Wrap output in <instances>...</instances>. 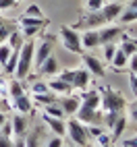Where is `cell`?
Instances as JSON below:
<instances>
[{
  "label": "cell",
  "instance_id": "cell-1",
  "mask_svg": "<svg viewBox=\"0 0 137 147\" xmlns=\"http://www.w3.org/2000/svg\"><path fill=\"white\" fill-rule=\"evenodd\" d=\"M33 50H35V40H25L17 58V68H15V79L25 81L33 68Z\"/></svg>",
  "mask_w": 137,
  "mask_h": 147
},
{
  "label": "cell",
  "instance_id": "cell-2",
  "mask_svg": "<svg viewBox=\"0 0 137 147\" xmlns=\"http://www.w3.org/2000/svg\"><path fill=\"white\" fill-rule=\"evenodd\" d=\"M127 106V100L121 91L112 87H102L100 89V110L102 112H123Z\"/></svg>",
  "mask_w": 137,
  "mask_h": 147
},
{
  "label": "cell",
  "instance_id": "cell-3",
  "mask_svg": "<svg viewBox=\"0 0 137 147\" xmlns=\"http://www.w3.org/2000/svg\"><path fill=\"white\" fill-rule=\"evenodd\" d=\"M58 37H60L64 50L73 52V54H77V56H81V54L85 52L83 46H81V31H77L75 27H66V25H62L60 31H58Z\"/></svg>",
  "mask_w": 137,
  "mask_h": 147
},
{
  "label": "cell",
  "instance_id": "cell-4",
  "mask_svg": "<svg viewBox=\"0 0 137 147\" xmlns=\"http://www.w3.org/2000/svg\"><path fill=\"white\" fill-rule=\"evenodd\" d=\"M66 135H68V141L77 147H87L90 145V135H87V126L77 120V118H71L66 122Z\"/></svg>",
  "mask_w": 137,
  "mask_h": 147
},
{
  "label": "cell",
  "instance_id": "cell-5",
  "mask_svg": "<svg viewBox=\"0 0 137 147\" xmlns=\"http://www.w3.org/2000/svg\"><path fill=\"white\" fill-rule=\"evenodd\" d=\"M42 40L35 44V50H33V64L35 68H40V64L46 60L48 56H52V48H54V42H56V37L54 35H40Z\"/></svg>",
  "mask_w": 137,
  "mask_h": 147
},
{
  "label": "cell",
  "instance_id": "cell-6",
  "mask_svg": "<svg viewBox=\"0 0 137 147\" xmlns=\"http://www.w3.org/2000/svg\"><path fill=\"white\" fill-rule=\"evenodd\" d=\"M102 25H106V21L100 11H85V15L71 27H75L77 31H85V29H100Z\"/></svg>",
  "mask_w": 137,
  "mask_h": 147
},
{
  "label": "cell",
  "instance_id": "cell-7",
  "mask_svg": "<svg viewBox=\"0 0 137 147\" xmlns=\"http://www.w3.org/2000/svg\"><path fill=\"white\" fill-rule=\"evenodd\" d=\"M81 62H83V68L92 77H98V79H102L106 75V66L104 62L100 60L98 56H92V54H81Z\"/></svg>",
  "mask_w": 137,
  "mask_h": 147
},
{
  "label": "cell",
  "instance_id": "cell-8",
  "mask_svg": "<svg viewBox=\"0 0 137 147\" xmlns=\"http://www.w3.org/2000/svg\"><path fill=\"white\" fill-rule=\"evenodd\" d=\"M98 35H100V46L104 44H110V42H119V37L123 35V27L119 25H102L98 29Z\"/></svg>",
  "mask_w": 137,
  "mask_h": 147
},
{
  "label": "cell",
  "instance_id": "cell-9",
  "mask_svg": "<svg viewBox=\"0 0 137 147\" xmlns=\"http://www.w3.org/2000/svg\"><path fill=\"white\" fill-rule=\"evenodd\" d=\"M123 11H125V4L123 2H104L102 8H100V13H102V17H104L106 23L119 21V17H121Z\"/></svg>",
  "mask_w": 137,
  "mask_h": 147
},
{
  "label": "cell",
  "instance_id": "cell-10",
  "mask_svg": "<svg viewBox=\"0 0 137 147\" xmlns=\"http://www.w3.org/2000/svg\"><path fill=\"white\" fill-rule=\"evenodd\" d=\"M90 83H92V75L85 71V68L81 66V68H75V73H73V79H71V87L73 89H87L90 87Z\"/></svg>",
  "mask_w": 137,
  "mask_h": 147
},
{
  "label": "cell",
  "instance_id": "cell-11",
  "mask_svg": "<svg viewBox=\"0 0 137 147\" xmlns=\"http://www.w3.org/2000/svg\"><path fill=\"white\" fill-rule=\"evenodd\" d=\"M44 124L52 131V135L56 137H64L66 135V118H54V116L44 114Z\"/></svg>",
  "mask_w": 137,
  "mask_h": 147
},
{
  "label": "cell",
  "instance_id": "cell-12",
  "mask_svg": "<svg viewBox=\"0 0 137 147\" xmlns=\"http://www.w3.org/2000/svg\"><path fill=\"white\" fill-rule=\"evenodd\" d=\"M79 104H81V100L79 97H75V95H62L60 100H58V106L62 108V112H64V116H75L77 114V110H79Z\"/></svg>",
  "mask_w": 137,
  "mask_h": 147
},
{
  "label": "cell",
  "instance_id": "cell-13",
  "mask_svg": "<svg viewBox=\"0 0 137 147\" xmlns=\"http://www.w3.org/2000/svg\"><path fill=\"white\" fill-rule=\"evenodd\" d=\"M11 120V126H13V137L15 135H27L29 131V116L27 114H15L13 118H8Z\"/></svg>",
  "mask_w": 137,
  "mask_h": 147
},
{
  "label": "cell",
  "instance_id": "cell-14",
  "mask_svg": "<svg viewBox=\"0 0 137 147\" xmlns=\"http://www.w3.org/2000/svg\"><path fill=\"white\" fill-rule=\"evenodd\" d=\"M81 46H83V50L100 48V35H98V29H85V31H81Z\"/></svg>",
  "mask_w": 137,
  "mask_h": 147
},
{
  "label": "cell",
  "instance_id": "cell-15",
  "mask_svg": "<svg viewBox=\"0 0 137 147\" xmlns=\"http://www.w3.org/2000/svg\"><path fill=\"white\" fill-rule=\"evenodd\" d=\"M13 102V108L19 112V114H31L33 112V102H31V97H29L27 93H23V95H19V97H15V100H11Z\"/></svg>",
  "mask_w": 137,
  "mask_h": 147
},
{
  "label": "cell",
  "instance_id": "cell-16",
  "mask_svg": "<svg viewBox=\"0 0 137 147\" xmlns=\"http://www.w3.org/2000/svg\"><path fill=\"white\" fill-rule=\"evenodd\" d=\"M48 89H50L52 93H58V95H68L73 87L68 85L66 81H62L58 75H54L52 79H50V83H48Z\"/></svg>",
  "mask_w": 137,
  "mask_h": 147
},
{
  "label": "cell",
  "instance_id": "cell-17",
  "mask_svg": "<svg viewBox=\"0 0 137 147\" xmlns=\"http://www.w3.org/2000/svg\"><path fill=\"white\" fill-rule=\"evenodd\" d=\"M119 48L127 54V56H131L133 52H137V37H131V35H121L119 37Z\"/></svg>",
  "mask_w": 137,
  "mask_h": 147
},
{
  "label": "cell",
  "instance_id": "cell-18",
  "mask_svg": "<svg viewBox=\"0 0 137 147\" xmlns=\"http://www.w3.org/2000/svg\"><path fill=\"white\" fill-rule=\"evenodd\" d=\"M48 25V21L44 23H35V25H27V27H21V33L25 40H35V37H40L42 31H44V27Z\"/></svg>",
  "mask_w": 137,
  "mask_h": 147
},
{
  "label": "cell",
  "instance_id": "cell-19",
  "mask_svg": "<svg viewBox=\"0 0 137 147\" xmlns=\"http://www.w3.org/2000/svg\"><path fill=\"white\" fill-rule=\"evenodd\" d=\"M127 62H129V56H127L123 50H121V48H119V50H116L114 52V56H112V60L108 62L112 68H114V71L116 73H119V71H125V68H127Z\"/></svg>",
  "mask_w": 137,
  "mask_h": 147
},
{
  "label": "cell",
  "instance_id": "cell-20",
  "mask_svg": "<svg viewBox=\"0 0 137 147\" xmlns=\"http://www.w3.org/2000/svg\"><path fill=\"white\" fill-rule=\"evenodd\" d=\"M40 73H42V75H48V77L58 75V60H56L54 56H48L46 60L40 64Z\"/></svg>",
  "mask_w": 137,
  "mask_h": 147
},
{
  "label": "cell",
  "instance_id": "cell-21",
  "mask_svg": "<svg viewBox=\"0 0 137 147\" xmlns=\"http://www.w3.org/2000/svg\"><path fill=\"white\" fill-rule=\"evenodd\" d=\"M44 141V129H33L29 135H25V147H42Z\"/></svg>",
  "mask_w": 137,
  "mask_h": 147
},
{
  "label": "cell",
  "instance_id": "cell-22",
  "mask_svg": "<svg viewBox=\"0 0 137 147\" xmlns=\"http://www.w3.org/2000/svg\"><path fill=\"white\" fill-rule=\"evenodd\" d=\"M31 102L35 104V106H50V104H54V102H58V97H56V93H52V91H48V93H33V97H31Z\"/></svg>",
  "mask_w": 137,
  "mask_h": 147
},
{
  "label": "cell",
  "instance_id": "cell-23",
  "mask_svg": "<svg viewBox=\"0 0 137 147\" xmlns=\"http://www.w3.org/2000/svg\"><path fill=\"white\" fill-rule=\"evenodd\" d=\"M127 120H129V118H127V116H123V112L119 114V118H116V122L112 124V129H110V139H119V137L125 133V126H127Z\"/></svg>",
  "mask_w": 137,
  "mask_h": 147
},
{
  "label": "cell",
  "instance_id": "cell-24",
  "mask_svg": "<svg viewBox=\"0 0 137 147\" xmlns=\"http://www.w3.org/2000/svg\"><path fill=\"white\" fill-rule=\"evenodd\" d=\"M23 42H25V37H23V33L19 31V29H13L11 35H8V40H6V44L11 46V50H21Z\"/></svg>",
  "mask_w": 137,
  "mask_h": 147
},
{
  "label": "cell",
  "instance_id": "cell-25",
  "mask_svg": "<svg viewBox=\"0 0 137 147\" xmlns=\"http://www.w3.org/2000/svg\"><path fill=\"white\" fill-rule=\"evenodd\" d=\"M6 89H8V97H11V100H15V97L25 93V89H23V85H21L19 79H13L11 83H6Z\"/></svg>",
  "mask_w": 137,
  "mask_h": 147
},
{
  "label": "cell",
  "instance_id": "cell-26",
  "mask_svg": "<svg viewBox=\"0 0 137 147\" xmlns=\"http://www.w3.org/2000/svg\"><path fill=\"white\" fill-rule=\"evenodd\" d=\"M17 58H19V50H13V52H11V56L6 58V62L2 64V68H4V73H6V75H15V68H17Z\"/></svg>",
  "mask_w": 137,
  "mask_h": 147
},
{
  "label": "cell",
  "instance_id": "cell-27",
  "mask_svg": "<svg viewBox=\"0 0 137 147\" xmlns=\"http://www.w3.org/2000/svg\"><path fill=\"white\" fill-rule=\"evenodd\" d=\"M135 21H137V8H125L119 17L121 25H129V23H135Z\"/></svg>",
  "mask_w": 137,
  "mask_h": 147
},
{
  "label": "cell",
  "instance_id": "cell-28",
  "mask_svg": "<svg viewBox=\"0 0 137 147\" xmlns=\"http://www.w3.org/2000/svg\"><path fill=\"white\" fill-rule=\"evenodd\" d=\"M44 114L54 116V118H64V112H62V108L58 106V102H54L50 106H44Z\"/></svg>",
  "mask_w": 137,
  "mask_h": 147
},
{
  "label": "cell",
  "instance_id": "cell-29",
  "mask_svg": "<svg viewBox=\"0 0 137 147\" xmlns=\"http://www.w3.org/2000/svg\"><path fill=\"white\" fill-rule=\"evenodd\" d=\"M102 50H104V60H106V62H110V60H112V56H114V52L119 50V42L104 44V46H102Z\"/></svg>",
  "mask_w": 137,
  "mask_h": 147
},
{
  "label": "cell",
  "instance_id": "cell-30",
  "mask_svg": "<svg viewBox=\"0 0 137 147\" xmlns=\"http://www.w3.org/2000/svg\"><path fill=\"white\" fill-rule=\"evenodd\" d=\"M25 15H27V17H33V19H46L44 13H42V8L37 6V4H29L27 11H25Z\"/></svg>",
  "mask_w": 137,
  "mask_h": 147
},
{
  "label": "cell",
  "instance_id": "cell-31",
  "mask_svg": "<svg viewBox=\"0 0 137 147\" xmlns=\"http://www.w3.org/2000/svg\"><path fill=\"white\" fill-rule=\"evenodd\" d=\"M13 29H15V25H13V23H6L4 27H0V46L6 44V40H8V35H11Z\"/></svg>",
  "mask_w": 137,
  "mask_h": 147
},
{
  "label": "cell",
  "instance_id": "cell-32",
  "mask_svg": "<svg viewBox=\"0 0 137 147\" xmlns=\"http://www.w3.org/2000/svg\"><path fill=\"white\" fill-rule=\"evenodd\" d=\"M50 89H48V83H44V81H35V83H31V93H48Z\"/></svg>",
  "mask_w": 137,
  "mask_h": 147
},
{
  "label": "cell",
  "instance_id": "cell-33",
  "mask_svg": "<svg viewBox=\"0 0 137 147\" xmlns=\"http://www.w3.org/2000/svg\"><path fill=\"white\" fill-rule=\"evenodd\" d=\"M106 0H85V11H100Z\"/></svg>",
  "mask_w": 137,
  "mask_h": 147
},
{
  "label": "cell",
  "instance_id": "cell-34",
  "mask_svg": "<svg viewBox=\"0 0 137 147\" xmlns=\"http://www.w3.org/2000/svg\"><path fill=\"white\" fill-rule=\"evenodd\" d=\"M125 110H127V118H133V120L137 122V102L127 104V106H125Z\"/></svg>",
  "mask_w": 137,
  "mask_h": 147
},
{
  "label": "cell",
  "instance_id": "cell-35",
  "mask_svg": "<svg viewBox=\"0 0 137 147\" xmlns=\"http://www.w3.org/2000/svg\"><path fill=\"white\" fill-rule=\"evenodd\" d=\"M11 46H8V44H2V46H0V64H4L6 62V58L8 56H11Z\"/></svg>",
  "mask_w": 137,
  "mask_h": 147
},
{
  "label": "cell",
  "instance_id": "cell-36",
  "mask_svg": "<svg viewBox=\"0 0 137 147\" xmlns=\"http://www.w3.org/2000/svg\"><path fill=\"white\" fill-rule=\"evenodd\" d=\"M46 147H64V141H62V137H52V139H48L46 141Z\"/></svg>",
  "mask_w": 137,
  "mask_h": 147
},
{
  "label": "cell",
  "instance_id": "cell-37",
  "mask_svg": "<svg viewBox=\"0 0 137 147\" xmlns=\"http://www.w3.org/2000/svg\"><path fill=\"white\" fill-rule=\"evenodd\" d=\"M127 68H129L131 73H137V52H133L129 56V62H127Z\"/></svg>",
  "mask_w": 137,
  "mask_h": 147
},
{
  "label": "cell",
  "instance_id": "cell-38",
  "mask_svg": "<svg viewBox=\"0 0 137 147\" xmlns=\"http://www.w3.org/2000/svg\"><path fill=\"white\" fill-rule=\"evenodd\" d=\"M0 135H4V137H13V126H11V120H6L2 126H0Z\"/></svg>",
  "mask_w": 137,
  "mask_h": 147
},
{
  "label": "cell",
  "instance_id": "cell-39",
  "mask_svg": "<svg viewBox=\"0 0 137 147\" xmlns=\"http://www.w3.org/2000/svg\"><path fill=\"white\" fill-rule=\"evenodd\" d=\"M17 4V0H0V13L4 11H11V8Z\"/></svg>",
  "mask_w": 137,
  "mask_h": 147
},
{
  "label": "cell",
  "instance_id": "cell-40",
  "mask_svg": "<svg viewBox=\"0 0 137 147\" xmlns=\"http://www.w3.org/2000/svg\"><path fill=\"white\" fill-rule=\"evenodd\" d=\"M129 85H131L133 95L137 97V73H131V75H129Z\"/></svg>",
  "mask_w": 137,
  "mask_h": 147
},
{
  "label": "cell",
  "instance_id": "cell-41",
  "mask_svg": "<svg viewBox=\"0 0 137 147\" xmlns=\"http://www.w3.org/2000/svg\"><path fill=\"white\" fill-rule=\"evenodd\" d=\"M13 147H25V135H15L13 137Z\"/></svg>",
  "mask_w": 137,
  "mask_h": 147
},
{
  "label": "cell",
  "instance_id": "cell-42",
  "mask_svg": "<svg viewBox=\"0 0 137 147\" xmlns=\"http://www.w3.org/2000/svg\"><path fill=\"white\" fill-rule=\"evenodd\" d=\"M0 147H13V137L0 135Z\"/></svg>",
  "mask_w": 137,
  "mask_h": 147
},
{
  "label": "cell",
  "instance_id": "cell-43",
  "mask_svg": "<svg viewBox=\"0 0 137 147\" xmlns=\"http://www.w3.org/2000/svg\"><path fill=\"white\" fill-rule=\"evenodd\" d=\"M123 147H137V135L131 137V139H127V141L123 143Z\"/></svg>",
  "mask_w": 137,
  "mask_h": 147
},
{
  "label": "cell",
  "instance_id": "cell-44",
  "mask_svg": "<svg viewBox=\"0 0 137 147\" xmlns=\"http://www.w3.org/2000/svg\"><path fill=\"white\" fill-rule=\"evenodd\" d=\"M125 8H137V0H129V2L125 4Z\"/></svg>",
  "mask_w": 137,
  "mask_h": 147
},
{
  "label": "cell",
  "instance_id": "cell-45",
  "mask_svg": "<svg viewBox=\"0 0 137 147\" xmlns=\"http://www.w3.org/2000/svg\"><path fill=\"white\" fill-rule=\"evenodd\" d=\"M6 120H8V116H6V114H4L2 110H0V126H2V124H4Z\"/></svg>",
  "mask_w": 137,
  "mask_h": 147
},
{
  "label": "cell",
  "instance_id": "cell-46",
  "mask_svg": "<svg viewBox=\"0 0 137 147\" xmlns=\"http://www.w3.org/2000/svg\"><path fill=\"white\" fill-rule=\"evenodd\" d=\"M6 23H8V21H6V19H0V27H4Z\"/></svg>",
  "mask_w": 137,
  "mask_h": 147
},
{
  "label": "cell",
  "instance_id": "cell-47",
  "mask_svg": "<svg viewBox=\"0 0 137 147\" xmlns=\"http://www.w3.org/2000/svg\"><path fill=\"white\" fill-rule=\"evenodd\" d=\"M98 147H110V143H106V145H98Z\"/></svg>",
  "mask_w": 137,
  "mask_h": 147
},
{
  "label": "cell",
  "instance_id": "cell-48",
  "mask_svg": "<svg viewBox=\"0 0 137 147\" xmlns=\"http://www.w3.org/2000/svg\"><path fill=\"white\" fill-rule=\"evenodd\" d=\"M17 2H21V0H17Z\"/></svg>",
  "mask_w": 137,
  "mask_h": 147
}]
</instances>
